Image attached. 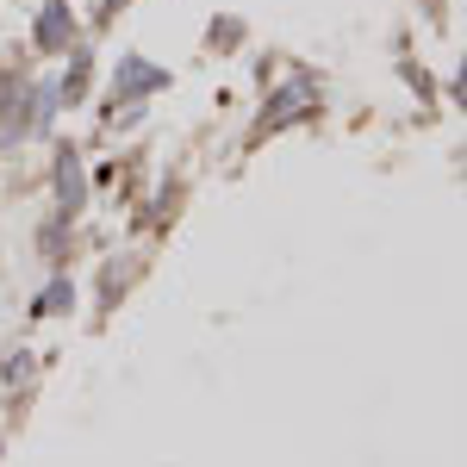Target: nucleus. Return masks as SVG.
<instances>
[{
	"label": "nucleus",
	"instance_id": "obj_1",
	"mask_svg": "<svg viewBox=\"0 0 467 467\" xmlns=\"http://www.w3.org/2000/svg\"><path fill=\"white\" fill-rule=\"evenodd\" d=\"M312 107H318V81H312V75H299V81H287V88L268 100V119H262V131H268V125H281V119H306Z\"/></svg>",
	"mask_w": 467,
	"mask_h": 467
},
{
	"label": "nucleus",
	"instance_id": "obj_2",
	"mask_svg": "<svg viewBox=\"0 0 467 467\" xmlns=\"http://www.w3.org/2000/svg\"><path fill=\"white\" fill-rule=\"evenodd\" d=\"M81 193H88V181H81V156H75V150H57V200H63V213L81 206Z\"/></svg>",
	"mask_w": 467,
	"mask_h": 467
},
{
	"label": "nucleus",
	"instance_id": "obj_3",
	"mask_svg": "<svg viewBox=\"0 0 467 467\" xmlns=\"http://www.w3.org/2000/svg\"><path fill=\"white\" fill-rule=\"evenodd\" d=\"M69 32H75V13L63 6V0H50V6H44V19H37V50H63Z\"/></svg>",
	"mask_w": 467,
	"mask_h": 467
},
{
	"label": "nucleus",
	"instance_id": "obj_4",
	"mask_svg": "<svg viewBox=\"0 0 467 467\" xmlns=\"http://www.w3.org/2000/svg\"><path fill=\"white\" fill-rule=\"evenodd\" d=\"M162 81H169V75L150 69L144 57H125V63H119V94H156Z\"/></svg>",
	"mask_w": 467,
	"mask_h": 467
},
{
	"label": "nucleus",
	"instance_id": "obj_5",
	"mask_svg": "<svg viewBox=\"0 0 467 467\" xmlns=\"http://www.w3.org/2000/svg\"><path fill=\"white\" fill-rule=\"evenodd\" d=\"M69 306H75V287H69V281H50V287L37 293L32 312H37V318H57V312H69Z\"/></svg>",
	"mask_w": 467,
	"mask_h": 467
},
{
	"label": "nucleus",
	"instance_id": "obj_6",
	"mask_svg": "<svg viewBox=\"0 0 467 467\" xmlns=\"http://www.w3.org/2000/svg\"><path fill=\"white\" fill-rule=\"evenodd\" d=\"M50 107H57V88L44 81V88H32V100H26V119H19V125H32V131H44V125H50Z\"/></svg>",
	"mask_w": 467,
	"mask_h": 467
},
{
	"label": "nucleus",
	"instance_id": "obj_7",
	"mask_svg": "<svg viewBox=\"0 0 467 467\" xmlns=\"http://www.w3.org/2000/svg\"><path fill=\"white\" fill-rule=\"evenodd\" d=\"M32 368H37V356H32V349H19V356H6V374H0V380H6V387H26Z\"/></svg>",
	"mask_w": 467,
	"mask_h": 467
},
{
	"label": "nucleus",
	"instance_id": "obj_8",
	"mask_svg": "<svg viewBox=\"0 0 467 467\" xmlns=\"http://www.w3.org/2000/svg\"><path fill=\"white\" fill-rule=\"evenodd\" d=\"M88 75H94V69H88V50H81V57L69 63V81H63V94H69V100H81V94H88Z\"/></svg>",
	"mask_w": 467,
	"mask_h": 467
},
{
	"label": "nucleus",
	"instance_id": "obj_9",
	"mask_svg": "<svg viewBox=\"0 0 467 467\" xmlns=\"http://www.w3.org/2000/svg\"><path fill=\"white\" fill-rule=\"evenodd\" d=\"M0 112H6V81H0Z\"/></svg>",
	"mask_w": 467,
	"mask_h": 467
}]
</instances>
